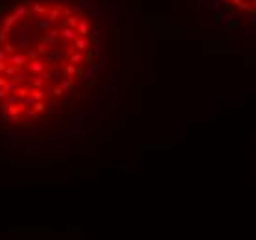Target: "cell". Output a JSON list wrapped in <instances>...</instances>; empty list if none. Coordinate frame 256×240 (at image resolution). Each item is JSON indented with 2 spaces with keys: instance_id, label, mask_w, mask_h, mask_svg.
I'll return each instance as SVG.
<instances>
[{
  "instance_id": "6da1fadb",
  "label": "cell",
  "mask_w": 256,
  "mask_h": 240,
  "mask_svg": "<svg viewBox=\"0 0 256 240\" xmlns=\"http://www.w3.org/2000/svg\"><path fill=\"white\" fill-rule=\"evenodd\" d=\"M118 48L78 0H19L0 13V137L48 150L85 135L111 107Z\"/></svg>"
},
{
  "instance_id": "7a4b0ae2",
  "label": "cell",
  "mask_w": 256,
  "mask_h": 240,
  "mask_svg": "<svg viewBox=\"0 0 256 240\" xmlns=\"http://www.w3.org/2000/svg\"><path fill=\"white\" fill-rule=\"evenodd\" d=\"M214 17L227 26L256 30V0H210Z\"/></svg>"
}]
</instances>
